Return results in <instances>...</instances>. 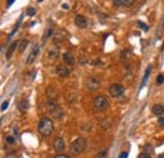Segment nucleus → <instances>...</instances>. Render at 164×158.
<instances>
[{
  "mask_svg": "<svg viewBox=\"0 0 164 158\" xmlns=\"http://www.w3.org/2000/svg\"><path fill=\"white\" fill-rule=\"evenodd\" d=\"M53 129H54V125H53V122L49 119V118H43L38 124V131L43 137L51 135L53 133Z\"/></svg>",
  "mask_w": 164,
  "mask_h": 158,
  "instance_id": "nucleus-2",
  "label": "nucleus"
},
{
  "mask_svg": "<svg viewBox=\"0 0 164 158\" xmlns=\"http://www.w3.org/2000/svg\"><path fill=\"white\" fill-rule=\"evenodd\" d=\"M135 3V0H113V4L115 6H121V8H129Z\"/></svg>",
  "mask_w": 164,
  "mask_h": 158,
  "instance_id": "nucleus-12",
  "label": "nucleus"
},
{
  "mask_svg": "<svg viewBox=\"0 0 164 158\" xmlns=\"http://www.w3.org/2000/svg\"><path fill=\"white\" fill-rule=\"evenodd\" d=\"M67 38H68L67 31H64V29H57V32H54V34H53V42L58 44V43L64 42Z\"/></svg>",
  "mask_w": 164,
  "mask_h": 158,
  "instance_id": "nucleus-8",
  "label": "nucleus"
},
{
  "mask_svg": "<svg viewBox=\"0 0 164 158\" xmlns=\"http://www.w3.org/2000/svg\"><path fill=\"white\" fill-rule=\"evenodd\" d=\"M163 24H164V23H163Z\"/></svg>",
  "mask_w": 164,
  "mask_h": 158,
  "instance_id": "nucleus-38",
  "label": "nucleus"
},
{
  "mask_svg": "<svg viewBox=\"0 0 164 158\" xmlns=\"http://www.w3.org/2000/svg\"><path fill=\"white\" fill-rule=\"evenodd\" d=\"M52 33H53V29H52V28H49L48 31H46V32H44V34H43V38H42V39H43V42H47V39H48V38L52 35Z\"/></svg>",
  "mask_w": 164,
  "mask_h": 158,
  "instance_id": "nucleus-22",
  "label": "nucleus"
},
{
  "mask_svg": "<svg viewBox=\"0 0 164 158\" xmlns=\"http://www.w3.org/2000/svg\"><path fill=\"white\" fill-rule=\"evenodd\" d=\"M46 108H47V110H48L53 116L58 118V119H62V116H63V110H62V108L59 106V104H58L56 100H54V99H48V100H47Z\"/></svg>",
  "mask_w": 164,
  "mask_h": 158,
  "instance_id": "nucleus-3",
  "label": "nucleus"
},
{
  "mask_svg": "<svg viewBox=\"0 0 164 158\" xmlns=\"http://www.w3.org/2000/svg\"><path fill=\"white\" fill-rule=\"evenodd\" d=\"M100 87H101V81H100V78L95 77V76L87 77V80H86V89H87L88 91H97Z\"/></svg>",
  "mask_w": 164,
  "mask_h": 158,
  "instance_id": "nucleus-6",
  "label": "nucleus"
},
{
  "mask_svg": "<svg viewBox=\"0 0 164 158\" xmlns=\"http://www.w3.org/2000/svg\"><path fill=\"white\" fill-rule=\"evenodd\" d=\"M163 82H164V75L160 73V75H158V77H157V84H158V85H162Z\"/></svg>",
  "mask_w": 164,
  "mask_h": 158,
  "instance_id": "nucleus-25",
  "label": "nucleus"
},
{
  "mask_svg": "<svg viewBox=\"0 0 164 158\" xmlns=\"http://www.w3.org/2000/svg\"><path fill=\"white\" fill-rule=\"evenodd\" d=\"M23 17H24V15L22 14V15H20V18H19V20H18V23L14 25V28H13V31L9 33V35H8V39H10L13 35H14V34L18 32V29H19V27H20V24H22V20H23Z\"/></svg>",
  "mask_w": 164,
  "mask_h": 158,
  "instance_id": "nucleus-18",
  "label": "nucleus"
},
{
  "mask_svg": "<svg viewBox=\"0 0 164 158\" xmlns=\"http://www.w3.org/2000/svg\"><path fill=\"white\" fill-rule=\"evenodd\" d=\"M125 93V87L122 86L121 84H113L110 87H109V94L111 95V98L117 99L121 98Z\"/></svg>",
  "mask_w": 164,
  "mask_h": 158,
  "instance_id": "nucleus-5",
  "label": "nucleus"
},
{
  "mask_svg": "<svg viewBox=\"0 0 164 158\" xmlns=\"http://www.w3.org/2000/svg\"><path fill=\"white\" fill-rule=\"evenodd\" d=\"M86 147H87V140L85 138L80 137V138H77L76 140L72 142L71 147H70V151H71V153L73 156H80V154H82L86 151Z\"/></svg>",
  "mask_w": 164,
  "mask_h": 158,
  "instance_id": "nucleus-1",
  "label": "nucleus"
},
{
  "mask_svg": "<svg viewBox=\"0 0 164 158\" xmlns=\"http://www.w3.org/2000/svg\"><path fill=\"white\" fill-rule=\"evenodd\" d=\"M62 58H63V61H64V63L67 66H72L75 63V57L70 53V52H66V53H63Z\"/></svg>",
  "mask_w": 164,
  "mask_h": 158,
  "instance_id": "nucleus-15",
  "label": "nucleus"
},
{
  "mask_svg": "<svg viewBox=\"0 0 164 158\" xmlns=\"http://www.w3.org/2000/svg\"><path fill=\"white\" fill-rule=\"evenodd\" d=\"M107 156H109L107 151H101V152H99L96 156H95V158H107Z\"/></svg>",
  "mask_w": 164,
  "mask_h": 158,
  "instance_id": "nucleus-23",
  "label": "nucleus"
},
{
  "mask_svg": "<svg viewBox=\"0 0 164 158\" xmlns=\"http://www.w3.org/2000/svg\"><path fill=\"white\" fill-rule=\"evenodd\" d=\"M92 106L96 111H105L109 108V101L105 96L97 95V96H95L93 100H92Z\"/></svg>",
  "mask_w": 164,
  "mask_h": 158,
  "instance_id": "nucleus-4",
  "label": "nucleus"
},
{
  "mask_svg": "<svg viewBox=\"0 0 164 158\" xmlns=\"http://www.w3.org/2000/svg\"><path fill=\"white\" fill-rule=\"evenodd\" d=\"M160 51H162V52H164V41H163V43H162V47H160Z\"/></svg>",
  "mask_w": 164,
  "mask_h": 158,
  "instance_id": "nucleus-35",
  "label": "nucleus"
},
{
  "mask_svg": "<svg viewBox=\"0 0 164 158\" xmlns=\"http://www.w3.org/2000/svg\"><path fill=\"white\" fill-rule=\"evenodd\" d=\"M128 156H129V152L125 151V152H122V153L119 156V158H128Z\"/></svg>",
  "mask_w": 164,
  "mask_h": 158,
  "instance_id": "nucleus-31",
  "label": "nucleus"
},
{
  "mask_svg": "<svg viewBox=\"0 0 164 158\" xmlns=\"http://www.w3.org/2000/svg\"><path fill=\"white\" fill-rule=\"evenodd\" d=\"M14 2H15V0H8V2H6V8H10Z\"/></svg>",
  "mask_w": 164,
  "mask_h": 158,
  "instance_id": "nucleus-32",
  "label": "nucleus"
},
{
  "mask_svg": "<svg viewBox=\"0 0 164 158\" xmlns=\"http://www.w3.org/2000/svg\"><path fill=\"white\" fill-rule=\"evenodd\" d=\"M136 25H138V27H139L140 29H143L144 32H148V31H149V27H148V25H146L145 23L140 22V20H139V22H136Z\"/></svg>",
  "mask_w": 164,
  "mask_h": 158,
  "instance_id": "nucleus-21",
  "label": "nucleus"
},
{
  "mask_svg": "<svg viewBox=\"0 0 164 158\" xmlns=\"http://www.w3.org/2000/svg\"><path fill=\"white\" fill-rule=\"evenodd\" d=\"M138 158H152V156H150V153H146V152H143L139 154Z\"/></svg>",
  "mask_w": 164,
  "mask_h": 158,
  "instance_id": "nucleus-26",
  "label": "nucleus"
},
{
  "mask_svg": "<svg viewBox=\"0 0 164 158\" xmlns=\"http://www.w3.org/2000/svg\"><path fill=\"white\" fill-rule=\"evenodd\" d=\"M158 122H159V124H160L162 127H164V116H160L159 119H158Z\"/></svg>",
  "mask_w": 164,
  "mask_h": 158,
  "instance_id": "nucleus-33",
  "label": "nucleus"
},
{
  "mask_svg": "<svg viewBox=\"0 0 164 158\" xmlns=\"http://www.w3.org/2000/svg\"><path fill=\"white\" fill-rule=\"evenodd\" d=\"M152 113L154 115H157V116H162L164 114V106H163V105H160V104H157V105H154V106L152 108Z\"/></svg>",
  "mask_w": 164,
  "mask_h": 158,
  "instance_id": "nucleus-17",
  "label": "nucleus"
},
{
  "mask_svg": "<svg viewBox=\"0 0 164 158\" xmlns=\"http://www.w3.org/2000/svg\"><path fill=\"white\" fill-rule=\"evenodd\" d=\"M152 70H153V67H152V66H148V69L145 70V73H144V76H143V80H141V84H140V89H143V87L145 86L146 81L149 80V76H150V73H152Z\"/></svg>",
  "mask_w": 164,
  "mask_h": 158,
  "instance_id": "nucleus-16",
  "label": "nucleus"
},
{
  "mask_svg": "<svg viewBox=\"0 0 164 158\" xmlns=\"http://www.w3.org/2000/svg\"><path fill=\"white\" fill-rule=\"evenodd\" d=\"M54 71H56V73L59 77H68L71 73V70H70V67H67V64H57Z\"/></svg>",
  "mask_w": 164,
  "mask_h": 158,
  "instance_id": "nucleus-9",
  "label": "nucleus"
},
{
  "mask_svg": "<svg viewBox=\"0 0 164 158\" xmlns=\"http://www.w3.org/2000/svg\"><path fill=\"white\" fill-rule=\"evenodd\" d=\"M54 158H71L70 156H67V154H62V153H58L57 156H54Z\"/></svg>",
  "mask_w": 164,
  "mask_h": 158,
  "instance_id": "nucleus-30",
  "label": "nucleus"
},
{
  "mask_svg": "<svg viewBox=\"0 0 164 158\" xmlns=\"http://www.w3.org/2000/svg\"><path fill=\"white\" fill-rule=\"evenodd\" d=\"M75 24L77 25L78 28L84 29V28H86L87 25H88V20H87V18H86V17L78 14V15H76V17H75Z\"/></svg>",
  "mask_w": 164,
  "mask_h": 158,
  "instance_id": "nucleus-10",
  "label": "nucleus"
},
{
  "mask_svg": "<svg viewBox=\"0 0 164 158\" xmlns=\"http://www.w3.org/2000/svg\"><path fill=\"white\" fill-rule=\"evenodd\" d=\"M62 8H63L64 10H68V9H70V5H68V4H63Z\"/></svg>",
  "mask_w": 164,
  "mask_h": 158,
  "instance_id": "nucleus-34",
  "label": "nucleus"
},
{
  "mask_svg": "<svg viewBox=\"0 0 164 158\" xmlns=\"http://www.w3.org/2000/svg\"><path fill=\"white\" fill-rule=\"evenodd\" d=\"M52 148L57 153H62L64 151V148H66V143H64L63 138H61V137L54 138L53 142H52Z\"/></svg>",
  "mask_w": 164,
  "mask_h": 158,
  "instance_id": "nucleus-7",
  "label": "nucleus"
},
{
  "mask_svg": "<svg viewBox=\"0 0 164 158\" xmlns=\"http://www.w3.org/2000/svg\"><path fill=\"white\" fill-rule=\"evenodd\" d=\"M6 142L9 143V144H13L15 142V139H14V137H11V135H9V137H6Z\"/></svg>",
  "mask_w": 164,
  "mask_h": 158,
  "instance_id": "nucleus-29",
  "label": "nucleus"
},
{
  "mask_svg": "<svg viewBox=\"0 0 164 158\" xmlns=\"http://www.w3.org/2000/svg\"><path fill=\"white\" fill-rule=\"evenodd\" d=\"M8 106H9V101L6 100V101H4L3 105H2V111H5V110L8 109Z\"/></svg>",
  "mask_w": 164,
  "mask_h": 158,
  "instance_id": "nucleus-27",
  "label": "nucleus"
},
{
  "mask_svg": "<svg viewBox=\"0 0 164 158\" xmlns=\"http://www.w3.org/2000/svg\"><path fill=\"white\" fill-rule=\"evenodd\" d=\"M13 131H14V134H18V129H17V128L13 129Z\"/></svg>",
  "mask_w": 164,
  "mask_h": 158,
  "instance_id": "nucleus-36",
  "label": "nucleus"
},
{
  "mask_svg": "<svg viewBox=\"0 0 164 158\" xmlns=\"http://www.w3.org/2000/svg\"><path fill=\"white\" fill-rule=\"evenodd\" d=\"M28 106H29V102L27 99H23L19 104H18V108L20 111H25V110H28Z\"/></svg>",
  "mask_w": 164,
  "mask_h": 158,
  "instance_id": "nucleus-19",
  "label": "nucleus"
},
{
  "mask_svg": "<svg viewBox=\"0 0 164 158\" xmlns=\"http://www.w3.org/2000/svg\"><path fill=\"white\" fill-rule=\"evenodd\" d=\"M28 44H29V42L27 41V39H22V41H19V46H18V51L20 52H24L25 51V48L28 47Z\"/></svg>",
  "mask_w": 164,
  "mask_h": 158,
  "instance_id": "nucleus-20",
  "label": "nucleus"
},
{
  "mask_svg": "<svg viewBox=\"0 0 164 158\" xmlns=\"http://www.w3.org/2000/svg\"><path fill=\"white\" fill-rule=\"evenodd\" d=\"M38 53H39V46H38V44H34V47H33L32 52L29 53L28 58H27V64H32V63L34 62V60L37 58Z\"/></svg>",
  "mask_w": 164,
  "mask_h": 158,
  "instance_id": "nucleus-11",
  "label": "nucleus"
},
{
  "mask_svg": "<svg viewBox=\"0 0 164 158\" xmlns=\"http://www.w3.org/2000/svg\"><path fill=\"white\" fill-rule=\"evenodd\" d=\"M19 46V42H13L9 47H8V49H6V53H5V57H6V60H10L11 58V56H13V53H14V51L17 49V47Z\"/></svg>",
  "mask_w": 164,
  "mask_h": 158,
  "instance_id": "nucleus-13",
  "label": "nucleus"
},
{
  "mask_svg": "<svg viewBox=\"0 0 164 158\" xmlns=\"http://www.w3.org/2000/svg\"><path fill=\"white\" fill-rule=\"evenodd\" d=\"M158 158H164V156H163V154H160V156H159Z\"/></svg>",
  "mask_w": 164,
  "mask_h": 158,
  "instance_id": "nucleus-37",
  "label": "nucleus"
},
{
  "mask_svg": "<svg viewBox=\"0 0 164 158\" xmlns=\"http://www.w3.org/2000/svg\"><path fill=\"white\" fill-rule=\"evenodd\" d=\"M129 55H130V52H129L128 49H125V51H122V52H121V60H126Z\"/></svg>",
  "mask_w": 164,
  "mask_h": 158,
  "instance_id": "nucleus-24",
  "label": "nucleus"
},
{
  "mask_svg": "<svg viewBox=\"0 0 164 158\" xmlns=\"http://www.w3.org/2000/svg\"><path fill=\"white\" fill-rule=\"evenodd\" d=\"M59 56V49H58V47H51L49 49H48V57H49V60H56L57 57Z\"/></svg>",
  "mask_w": 164,
  "mask_h": 158,
  "instance_id": "nucleus-14",
  "label": "nucleus"
},
{
  "mask_svg": "<svg viewBox=\"0 0 164 158\" xmlns=\"http://www.w3.org/2000/svg\"><path fill=\"white\" fill-rule=\"evenodd\" d=\"M34 14H35V9H34V8H29V9H28V15H29V17H33Z\"/></svg>",
  "mask_w": 164,
  "mask_h": 158,
  "instance_id": "nucleus-28",
  "label": "nucleus"
}]
</instances>
